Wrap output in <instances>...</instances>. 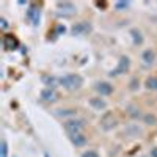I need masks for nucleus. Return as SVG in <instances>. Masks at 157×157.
<instances>
[{
  "mask_svg": "<svg viewBox=\"0 0 157 157\" xmlns=\"http://www.w3.org/2000/svg\"><path fill=\"white\" fill-rule=\"evenodd\" d=\"M91 32V24L90 22H77L72 25V29H71V33L72 35H88Z\"/></svg>",
  "mask_w": 157,
  "mask_h": 157,
  "instance_id": "4",
  "label": "nucleus"
},
{
  "mask_svg": "<svg viewBox=\"0 0 157 157\" xmlns=\"http://www.w3.org/2000/svg\"><path fill=\"white\" fill-rule=\"evenodd\" d=\"M129 68H130V58H129L127 55H121L120 60H118V66H116L115 69H112V71L109 72V75H110V77H116V75L124 74L126 71H129Z\"/></svg>",
  "mask_w": 157,
  "mask_h": 157,
  "instance_id": "3",
  "label": "nucleus"
},
{
  "mask_svg": "<svg viewBox=\"0 0 157 157\" xmlns=\"http://www.w3.org/2000/svg\"><path fill=\"white\" fill-rule=\"evenodd\" d=\"M83 129H85V121L80 120V118H71V120L64 121V130H66L69 135L82 134Z\"/></svg>",
  "mask_w": 157,
  "mask_h": 157,
  "instance_id": "2",
  "label": "nucleus"
},
{
  "mask_svg": "<svg viewBox=\"0 0 157 157\" xmlns=\"http://www.w3.org/2000/svg\"><path fill=\"white\" fill-rule=\"evenodd\" d=\"M0 22H2V29H8V22H6V19H0Z\"/></svg>",
  "mask_w": 157,
  "mask_h": 157,
  "instance_id": "25",
  "label": "nucleus"
},
{
  "mask_svg": "<svg viewBox=\"0 0 157 157\" xmlns=\"http://www.w3.org/2000/svg\"><path fill=\"white\" fill-rule=\"evenodd\" d=\"M0 157H8V143H6V140H2V146H0Z\"/></svg>",
  "mask_w": 157,
  "mask_h": 157,
  "instance_id": "19",
  "label": "nucleus"
},
{
  "mask_svg": "<svg viewBox=\"0 0 157 157\" xmlns=\"http://www.w3.org/2000/svg\"><path fill=\"white\" fill-rule=\"evenodd\" d=\"M130 6V2H127V0H123V2H116L115 3V10L116 11H124Z\"/></svg>",
  "mask_w": 157,
  "mask_h": 157,
  "instance_id": "18",
  "label": "nucleus"
},
{
  "mask_svg": "<svg viewBox=\"0 0 157 157\" xmlns=\"http://www.w3.org/2000/svg\"><path fill=\"white\" fill-rule=\"evenodd\" d=\"M69 140H71V143H72L75 148H82V146H85L86 143H88V140H86V137H85L83 134H74V135H69Z\"/></svg>",
  "mask_w": 157,
  "mask_h": 157,
  "instance_id": "8",
  "label": "nucleus"
},
{
  "mask_svg": "<svg viewBox=\"0 0 157 157\" xmlns=\"http://www.w3.org/2000/svg\"><path fill=\"white\" fill-rule=\"evenodd\" d=\"M149 157H157V146H154V148L149 151Z\"/></svg>",
  "mask_w": 157,
  "mask_h": 157,
  "instance_id": "24",
  "label": "nucleus"
},
{
  "mask_svg": "<svg viewBox=\"0 0 157 157\" xmlns=\"http://www.w3.org/2000/svg\"><path fill=\"white\" fill-rule=\"evenodd\" d=\"M3 46H5L8 50L16 49V46H17V39L13 36V35H5V38H3Z\"/></svg>",
  "mask_w": 157,
  "mask_h": 157,
  "instance_id": "11",
  "label": "nucleus"
},
{
  "mask_svg": "<svg viewBox=\"0 0 157 157\" xmlns=\"http://www.w3.org/2000/svg\"><path fill=\"white\" fill-rule=\"evenodd\" d=\"M77 112L74 110V109H64V110H61V112H57V115L58 116H74Z\"/></svg>",
  "mask_w": 157,
  "mask_h": 157,
  "instance_id": "20",
  "label": "nucleus"
},
{
  "mask_svg": "<svg viewBox=\"0 0 157 157\" xmlns=\"http://www.w3.org/2000/svg\"><path fill=\"white\" fill-rule=\"evenodd\" d=\"M44 157H49V154H47V152H46V154H44Z\"/></svg>",
  "mask_w": 157,
  "mask_h": 157,
  "instance_id": "26",
  "label": "nucleus"
},
{
  "mask_svg": "<svg viewBox=\"0 0 157 157\" xmlns=\"http://www.w3.org/2000/svg\"><path fill=\"white\" fill-rule=\"evenodd\" d=\"M94 88H96V91L101 96H110L113 93V86L109 82H98L94 85Z\"/></svg>",
  "mask_w": 157,
  "mask_h": 157,
  "instance_id": "6",
  "label": "nucleus"
},
{
  "mask_svg": "<svg viewBox=\"0 0 157 157\" xmlns=\"http://www.w3.org/2000/svg\"><path fill=\"white\" fill-rule=\"evenodd\" d=\"M43 82L47 85V88H55L58 85V78L54 75H43Z\"/></svg>",
  "mask_w": 157,
  "mask_h": 157,
  "instance_id": "13",
  "label": "nucleus"
},
{
  "mask_svg": "<svg viewBox=\"0 0 157 157\" xmlns=\"http://www.w3.org/2000/svg\"><path fill=\"white\" fill-rule=\"evenodd\" d=\"M138 85H140V80H138V78H132V80H130V90H132V91H135L137 88H138Z\"/></svg>",
  "mask_w": 157,
  "mask_h": 157,
  "instance_id": "22",
  "label": "nucleus"
},
{
  "mask_svg": "<svg viewBox=\"0 0 157 157\" xmlns=\"http://www.w3.org/2000/svg\"><path fill=\"white\" fill-rule=\"evenodd\" d=\"M57 6H58L61 11H74V10H75V6H74L71 2H58Z\"/></svg>",
  "mask_w": 157,
  "mask_h": 157,
  "instance_id": "16",
  "label": "nucleus"
},
{
  "mask_svg": "<svg viewBox=\"0 0 157 157\" xmlns=\"http://www.w3.org/2000/svg\"><path fill=\"white\" fill-rule=\"evenodd\" d=\"M129 33H130V36H132V39H134V44H135V46L143 44V35H141V32H140L138 29H132Z\"/></svg>",
  "mask_w": 157,
  "mask_h": 157,
  "instance_id": "12",
  "label": "nucleus"
},
{
  "mask_svg": "<svg viewBox=\"0 0 157 157\" xmlns=\"http://www.w3.org/2000/svg\"><path fill=\"white\" fill-rule=\"evenodd\" d=\"M82 157H101V155H99V152L94 151V149H88V151L82 152Z\"/></svg>",
  "mask_w": 157,
  "mask_h": 157,
  "instance_id": "21",
  "label": "nucleus"
},
{
  "mask_svg": "<svg viewBox=\"0 0 157 157\" xmlns=\"http://www.w3.org/2000/svg\"><path fill=\"white\" fill-rule=\"evenodd\" d=\"M58 85H61L64 90L74 91V90L82 88L83 77L80 74H66V75H63V77H58Z\"/></svg>",
  "mask_w": 157,
  "mask_h": 157,
  "instance_id": "1",
  "label": "nucleus"
},
{
  "mask_svg": "<svg viewBox=\"0 0 157 157\" xmlns=\"http://www.w3.org/2000/svg\"><path fill=\"white\" fill-rule=\"evenodd\" d=\"M64 32H66V27H64V25H58L57 27V35H61Z\"/></svg>",
  "mask_w": 157,
  "mask_h": 157,
  "instance_id": "23",
  "label": "nucleus"
},
{
  "mask_svg": "<svg viewBox=\"0 0 157 157\" xmlns=\"http://www.w3.org/2000/svg\"><path fill=\"white\" fill-rule=\"evenodd\" d=\"M90 105L93 107L94 110L101 112V110H105V109H107V102L104 101L101 96H99V98H91V99H90Z\"/></svg>",
  "mask_w": 157,
  "mask_h": 157,
  "instance_id": "9",
  "label": "nucleus"
},
{
  "mask_svg": "<svg viewBox=\"0 0 157 157\" xmlns=\"http://www.w3.org/2000/svg\"><path fill=\"white\" fill-rule=\"evenodd\" d=\"M58 99V93L54 88H44L41 91V101L44 102H55Z\"/></svg>",
  "mask_w": 157,
  "mask_h": 157,
  "instance_id": "7",
  "label": "nucleus"
},
{
  "mask_svg": "<svg viewBox=\"0 0 157 157\" xmlns=\"http://www.w3.org/2000/svg\"><path fill=\"white\" fill-rule=\"evenodd\" d=\"M145 86H146V90H152V91H155V90H157V77H154V75L148 77V78H146V82H145Z\"/></svg>",
  "mask_w": 157,
  "mask_h": 157,
  "instance_id": "14",
  "label": "nucleus"
},
{
  "mask_svg": "<svg viewBox=\"0 0 157 157\" xmlns=\"http://www.w3.org/2000/svg\"><path fill=\"white\" fill-rule=\"evenodd\" d=\"M27 19H29L33 25H38V24H39V8H38L35 3L29 5V10H27Z\"/></svg>",
  "mask_w": 157,
  "mask_h": 157,
  "instance_id": "5",
  "label": "nucleus"
},
{
  "mask_svg": "<svg viewBox=\"0 0 157 157\" xmlns=\"http://www.w3.org/2000/svg\"><path fill=\"white\" fill-rule=\"evenodd\" d=\"M127 113L132 116V118H135V120H138V118H143L141 113H140V109H137V107H134V105L127 107Z\"/></svg>",
  "mask_w": 157,
  "mask_h": 157,
  "instance_id": "17",
  "label": "nucleus"
},
{
  "mask_svg": "<svg viewBox=\"0 0 157 157\" xmlns=\"http://www.w3.org/2000/svg\"><path fill=\"white\" fill-rule=\"evenodd\" d=\"M143 123L145 124H148V126H154V124H157V118H155V115H152V113H146V115H143Z\"/></svg>",
  "mask_w": 157,
  "mask_h": 157,
  "instance_id": "15",
  "label": "nucleus"
},
{
  "mask_svg": "<svg viewBox=\"0 0 157 157\" xmlns=\"http://www.w3.org/2000/svg\"><path fill=\"white\" fill-rule=\"evenodd\" d=\"M141 60L145 64H152L154 60H155V54H154V50L151 49H146V50H143V54H141Z\"/></svg>",
  "mask_w": 157,
  "mask_h": 157,
  "instance_id": "10",
  "label": "nucleus"
}]
</instances>
